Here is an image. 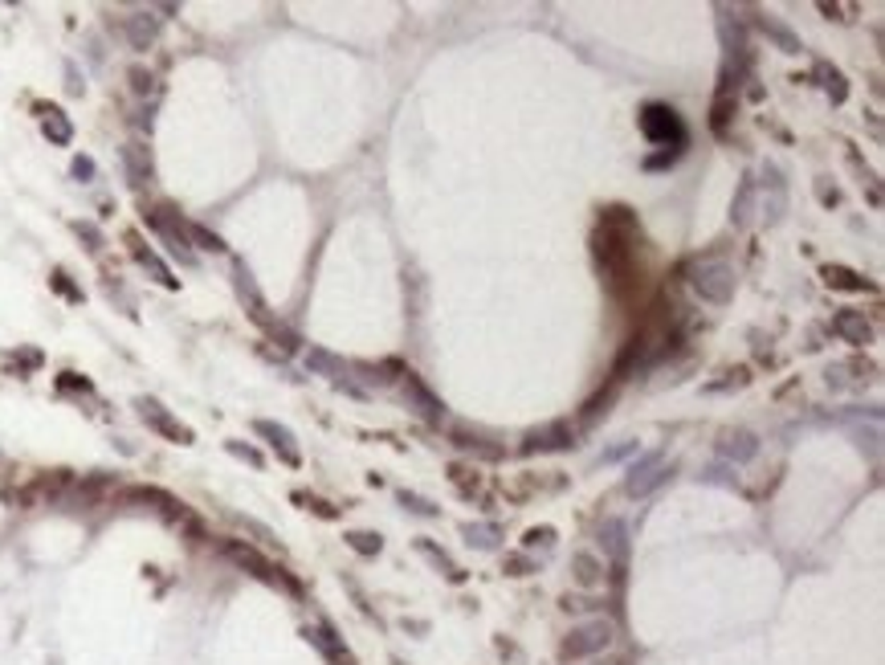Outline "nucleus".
Returning <instances> with one entry per match:
<instances>
[{
    "mask_svg": "<svg viewBox=\"0 0 885 665\" xmlns=\"http://www.w3.org/2000/svg\"><path fill=\"white\" fill-rule=\"evenodd\" d=\"M690 286L702 302H714V307H726L734 294V270L722 258H706L690 266Z\"/></svg>",
    "mask_w": 885,
    "mask_h": 665,
    "instance_id": "nucleus-1",
    "label": "nucleus"
},
{
    "mask_svg": "<svg viewBox=\"0 0 885 665\" xmlns=\"http://www.w3.org/2000/svg\"><path fill=\"white\" fill-rule=\"evenodd\" d=\"M641 131H645V139L657 147H677V152H682V144H685L682 119H677L674 106H665V103H649L645 111H641Z\"/></svg>",
    "mask_w": 885,
    "mask_h": 665,
    "instance_id": "nucleus-2",
    "label": "nucleus"
},
{
    "mask_svg": "<svg viewBox=\"0 0 885 665\" xmlns=\"http://www.w3.org/2000/svg\"><path fill=\"white\" fill-rule=\"evenodd\" d=\"M225 555H229V560L237 563V568H245V571H250V576L266 579V584H278V588H286V592H299V584H294V579H290L286 571L278 568V563H270V560H266L261 551H253L250 543H237V539H233V543H225Z\"/></svg>",
    "mask_w": 885,
    "mask_h": 665,
    "instance_id": "nucleus-3",
    "label": "nucleus"
},
{
    "mask_svg": "<svg viewBox=\"0 0 885 665\" xmlns=\"http://www.w3.org/2000/svg\"><path fill=\"white\" fill-rule=\"evenodd\" d=\"M612 636H616V628H612V620H592V625H579V628H571L568 633V641H563V657H596V653H604L608 645H612Z\"/></svg>",
    "mask_w": 885,
    "mask_h": 665,
    "instance_id": "nucleus-4",
    "label": "nucleus"
},
{
    "mask_svg": "<svg viewBox=\"0 0 885 665\" xmlns=\"http://www.w3.org/2000/svg\"><path fill=\"white\" fill-rule=\"evenodd\" d=\"M674 473V465H665V457L661 454H645L641 462H633L628 465V473H625V490L633 494V498H645V494H653L657 486L665 482Z\"/></svg>",
    "mask_w": 885,
    "mask_h": 665,
    "instance_id": "nucleus-5",
    "label": "nucleus"
},
{
    "mask_svg": "<svg viewBox=\"0 0 885 665\" xmlns=\"http://www.w3.org/2000/svg\"><path fill=\"white\" fill-rule=\"evenodd\" d=\"M147 225H152L155 233H160V242L168 245V250L176 253V258L184 261V266H193L196 253L188 250V237H184V221H180V212L176 209H152L147 212Z\"/></svg>",
    "mask_w": 885,
    "mask_h": 665,
    "instance_id": "nucleus-6",
    "label": "nucleus"
},
{
    "mask_svg": "<svg viewBox=\"0 0 885 665\" xmlns=\"http://www.w3.org/2000/svg\"><path fill=\"white\" fill-rule=\"evenodd\" d=\"M233 286H237V299L245 302V310H250V318L258 323V327L278 323V318L270 315V307H266V299H261V290H258V282H253V274H250L245 261H233Z\"/></svg>",
    "mask_w": 885,
    "mask_h": 665,
    "instance_id": "nucleus-7",
    "label": "nucleus"
},
{
    "mask_svg": "<svg viewBox=\"0 0 885 665\" xmlns=\"http://www.w3.org/2000/svg\"><path fill=\"white\" fill-rule=\"evenodd\" d=\"M135 408H139V416H143V421L152 424L155 433L172 437L176 445H193V429H188V424H180V421H176V416L168 413V408L160 405V400H152V396H139V400H135Z\"/></svg>",
    "mask_w": 885,
    "mask_h": 665,
    "instance_id": "nucleus-8",
    "label": "nucleus"
},
{
    "mask_svg": "<svg viewBox=\"0 0 885 665\" xmlns=\"http://www.w3.org/2000/svg\"><path fill=\"white\" fill-rule=\"evenodd\" d=\"M576 445V429L568 421H551L543 429H530L527 433V454H555V449H571Z\"/></svg>",
    "mask_w": 885,
    "mask_h": 665,
    "instance_id": "nucleus-9",
    "label": "nucleus"
},
{
    "mask_svg": "<svg viewBox=\"0 0 885 665\" xmlns=\"http://www.w3.org/2000/svg\"><path fill=\"white\" fill-rule=\"evenodd\" d=\"M832 335H837L840 343L865 348V343H873V323H869L861 310H837V315H832Z\"/></svg>",
    "mask_w": 885,
    "mask_h": 665,
    "instance_id": "nucleus-10",
    "label": "nucleus"
},
{
    "mask_svg": "<svg viewBox=\"0 0 885 665\" xmlns=\"http://www.w3.org/2000/svg\"><path fill=\"white\" fill-rule=\"evenodd\" d=\"M763 184H767L763 217H767V225H780L783 212H788V184H783V172L775 164H763Z\"/></svg>",
    "mask_w": 885,
    "mask_h": 665,
    "instance_id": "nucleus-11",
    "label": "nucleus"
},
{
    "mask_svg": "<svg viewBox=\"0 0 885 665\" xmlns=\"http://www.w3.org/2000/svg\"><path fill=\"white\" fill-rule=\"evenodd\" d=\"M253 429H258V433L266 437V441H270L274 449H278V457H282V462H286V465H302L299 441H294V433H290L286 424H278V421H258V424H253Z\"/></svg>",
    "mask_w": 885,
    "mask_h": 665,
    "instance_id": "nucleus-12",
    "label": "nucleus"
},
{
    "mask_svg": "<svg viewBox=\"0 0 885 665\" xmlns=\"http://www.w3.org/2000/svg\"><path fill=\"white\" fill-rule=\"evenodd\" d=\"M123 168H127V180L131 188H147L155 180V164H152V152L143 144H127L123 147Z\"/></svg>",
    "mask_w": 885,
    "mask_h": 665,
    "instance_id": "nucleus-13",
    "label": "nucleus"
},
{
    "mask_svg": "<svg viewBox=\"0 0 885 665\" xmlns=\"http://www.w3.org/2000/svg\"><path fill=\"white\" fill-rule=\"evenodd\" d=\"M127 245H131V258H135L139 266H143V270L152 274L155 282H160V286H168V290H176V286H180V282L172 278V270H168L164 261L155 258V250H147V245H143V237H139V233H127Z\"/></svg>",
    "mask_w": 885,
    "mask_h": 665,
    "instance_id": "nucleus-14",
    "label": "nucleus"
},
{
    "mask_svg": "<svg viewBox=\"0 0 885 665\" xmlns=\"http://www.w3.org/2000/svg\"><path fill=\"white\" fill-rule=\"evenodd\" d=\"M37 115H41V135H45L53 147H70V139H74V123H70V115H61L58 106H49V103L37 106Z\"/></svg>",
    "mask_w": 885,
    "mask_h": 665,
    "instance_id": "nucleus-15",
    "label": "nucleus"
},
{
    "mask_svg": "<svg viewBox=\"0 0 885 665\" xmlns=\"http://www.w3.org/2000/svg\"><path fill=\"white\" fill-rule=\"evenodd\" d=\"M718 449H722V457L731 465H742V462H750V457L759 454V437L750 433V429H734V433H726L718 441Z\"/></svg>",
    "mask_w": 885,
    "mask_h": 665,
    "instance_id": "nucleus-16",
    "label": "nucleus"
},
{
    "mask_svg": "<svg viewBox=\"0 0 885 665\" xmlns=\"http://www.w3.org/2000/svg\"><path fill=\"white\" fill-rule=\"evenodd\" d=\"M405 396H408V400H413V405H416V413H421V416H429V421H441V416H445V405H441V400H437L433 392H429V388L421 384V376H413V372H408V376H405Z\"/></svg>",
    "mask_w": 885,
    "mask_h": 665,
    "instance_id": "nucleus-17",
    "label": "nucleus"
},
{
    "mask_svg": "<svg viewBox=\"0 0 885 665\" xmlns=\"http://www.w3.org/2000/svg\"><path fill=\"white\" fill-rule=\"evenodd\" d=\"M155 37H160V17H152V12H131L127 17V41H131V49H152Z\"/></svg>",
    "mask_w": 885,
    "mask_h": 665,
    "instance_id": "nucleus-18",
    "label": "nucleus"
},
{
    "mask_svg": "<svg viewBox=\"0 0 885 665\" xmlns=\"http://www.w3.org/2000/svg\"><path fill=\"white\" fill-rule=\"evenodd\" d=\"M416 555H424V560L433 563V568L441 571L445 579H453V584H462V579H465V571L457 568V563H453V555H449L445 547H437L433 539H416Z\"/></svg>",
    "mask_w": 885,
    "mask_h": 665,
    "instance_id": "nucleus-19",
    "label": "nucleus"
},
{
    "mask_svg": "<svg viewBox=\"0 0 885 665\" xmlns=\"http://www.w3.org/2000/svg\"><path fill=\"white\" fill-rule=\"evenodd\" d=\"M571 576H576L579 588H600V584H604V563H600L592 551H576V555H571Z\"/></svg>",
    "mask_w": 885,
    "mask_h": 665,
    "instance_id": "nucleus-20",
    "label": "nucleus"
},
{
    "mask_svg": "<svg viewBox=\"0 0 885 665\" xmlns=\"http://www.w3.org/2000/svg\"><path fill=\"white\" fill-rule=\"evenodd\" d=\"M600 547H604L616 563H625L628 560V527H625V522L608 519L604 527H600Z\"/></svg>",
    "mask_w": 885,
    "mask_h": 665,
    "instance_id": "nucleus-21",
    "label": "nucleus"
},
{
    "mask_svg": "<svg viewBox=\"0 0 885 665\" xmlns=\"http://www.w3.org/2000/svg\"><path fill=\"white\" fill-rule=\"evenodd\" d=\"M750 212H755V180H750V176H742V180H739V193H734V201H731V221H734V229H747V225H750Z\"/></svg>",
    "mask_w": 885,
    "mask_h": 665,
    "instance_id": "nucleus-22",
    "label": "nucleus"
},
{
    "mask_svg": "<svg viewBox=\"0 0 885 665\" xmlns=\"http://www.w3.org/2000/svg\"><path fill=\"white\" fill-rule=\"evenodd\" d=\"M759 29L767 33L771 41H775V49H780V53H799V49H804V45H799L796 33H791L788 25H783V21L771 17V12H763V17H759Z\"/></svg>",
    "mask_w": 885,
    "mask_h": 665,
    "instance_id": "nucleus-23",
    "label": "nucleus"
},
{
    "mask_svg": "<svg viewBox=\"0 0 885 665\" xmlns=\"http://www.w3.org/2000/svg\"><path fill=\"white\" fill-rule=\"evenodd\" d=\"M462 535H465V543H470V547H478V551H494L502 543V527H498V522H465Z\"/></svg>",
    "mask_w": 885,
    "mask_h": 665,
    "instance_id": "nucleus-24",
    "label": "nucleus"
},
{
    "mask_svg": "<svg viewBox=\"0 0 885 665\" xmlns=\"http://www.w3.org/2000/svg\"><path fill=\"white\" fill-rule=\"evenodd\" d=\"M820 278H824V286H832V290H869V278H861V274L848 270V266H824Z\"/></svg>",
    "mask_w": 885,
    "mask_h": 665,
    "instance_id": "nucleus-25",
    "label": "nucleus"
},
{
    "mask_svg": "<svg viewBox=\"0 0 885 665\" xmlns=\"http://www.w3.org/2000/svg\"><path fill=\"white\" fill-rule=\"evenodd\" d=\"M307 367H310V372H318V376H331V380H339L347 372L343 359L331 356V351H323V348H310L307 351Z\"/></svg>",
    "mask_w": 885,
    "mask_h": 665,
    "instance_id": "nucleus-26",
    "label": "nucleus"
},
{
    "mask_svg": "<svg viewBox=\"0 0 885 665\" xmlns=\"http://www.w3.org/2000/svg\"><path fill=\"white\" fill-rule=\"evenodd\" d=\"M453 445H457V449H465V454L490 457V462H494V457H502V449H498V445H486L478 433H470V429H453Z\"/></svg>",
    "mask_w": 885,
    "mask_h": 665,
    "instance_id": "nucleus-27",
    "label": "nucleus"
},
{
    "mask_svg": "<svg viewBox=\"0 0 885 665\" xmlns=\"http://www.w3.org/2000/svg\"><path fill=\"white\" fill-rule=\"evenodd\" d=\"M347 547L356 551V555H380V551H384V539H380L375 530H347Z\"/></svg>",
    "mask_w": 885,
    "mask_h": 665,
    "instance_id": "nucleus-28",
    "label": "nucleus"
},
{
    "mask_svg": "<svg viewBox=\"0 0 885 665\" xmlns=\"http://www.w3.org/2000/svg\"><path fill=\"white\" fill-rule=\"evenodd\" d=\"M184 237H188V245H201V250H209V253H225V242L212 229H204V225L184 221Z\"/></svg>",
    "mask_w": 885,
    "mask_h": 665,
    "instance_id": "nucleus-29",
    "label": "nucleus"
},
{
    "mask_svg": "<svg viewBox=\"0 0 885 665\" xmlns=\"http://www.w3.org/2000/svg\"><path fill=\"white\" fill-rule=\"evenodd\" d=\"M307 641L310 645H318L327 657H339L343 653V645L335 641V633H331V625H315V628H307Z\"/></svg>",
    "mask_w": 885,
    "mask_h": 665,
    "instance_id": "nucleus-30",
    "label": "nucleus"
},
{
    "mask_svg": "<svg viewBox=\"0 0 885 665\" xmlns=\"http://www.w3.org/2000/svg\"><path fill=\"white\" fill-rule=\"evenodd\" d=\"M820 78H824V86H828V98H832V103H845V98H848L845 74H840V70H832V66H820Z\"/></svg>",
    "mask_w": 885,
    "mask_h": 665,
    "instance_id": "nucleus-31",
    "label": "nucleus"
},
{
    "mask_svg": "<svg viewBox=\"0 0 885 665\" xmlns=\"http://www.w3.org/2000/svg\"><path fill=\"white\" fill-rule=\"evenodd\" d=\"M396 498H400V506H405V511L421 514V519H433V514H437V506H433V502H429V498H421V494L400 490V494H396Z\"/></svg>",
    "mask_w": 885,
    "mask_h": 665,
    "instance_id": "nucleus-32",
    "label": "nucleus"
},
{
    "mask_svg": "<svg viewBox=\"0 0 885 665\" xmlns=\"http://www.w3.org/2000/svg\"><path fill=\"white\" fill-rule=\"evenodd\" d=\"M747 367H739V372H726V380H718V384H706V392H726V388H742L747 384Z\"/></svg>",
    "mask_w": 885,
    "mask_h": 665,
    "instance_id": "nucleus-33",
    "label": "nucleus"
},
{
    "mask_svg": "<svg viewBox=\"0 0 885 665\" xmlns=\"http://www.w3.org/2000/svg\"><path fill=\"white\" fill-rule=\"evenodd\" d=\"M530 571H539L530 555H506V576H530Z\"/></svg>",
    "mask_w": 885,
    "mask_h": 665,
    "instance_id": "nucleus-34",
    "label": "nucleus"
},
{
    "mask_svg": "<svg viewBox=\"0 0 885 665\" xmlns=\"http://www.w3.org/2000/svg\"><path fill=\"white\" fill-rule=\"evenodd\" d=\"M225 449H229L233 457H241V462L261 465V454H258V449H253V445H245V441H229V445H225Z\"/></svg>",
    "mask_w": 885,
    "mask_h": 665,
    "instance_id": "nucleus-35",
    "label": "nucleus"
},
{
    "mask_svg": "<svg viewBox=\"0 0 885 665\" xmlns=\"http://www.w3.org/2000/svg\"><path fill=\"white\" fill-rule=\"evenodd\" d=\"M539 543L543 547H551V543H555V527H530L527 530V547H539Z\"/></svg>",
    "mask_w": 885,
    "mask_h": 665,
    "instance_id": "nucleus-36",
    "label": "nucleus"
},
{
    "mask_svg": "<svg viewBox=\"0 0 885 665\" xmlns=\"http://www.w3.org/2000/svg\"><path fill=\"white\" fill-rule=\"evenodd\" d=\"M131 90H135V94H152V90H155V78L147 74V70H131Z\"/></svg>",
    "mask_w": 885,
    "mask_h": 665,
    "instance_id": "nucleus-37",
    "label": "nucleus"
},
{
    "mask_svg": "<svg viewBox=\"0 0 885 665\" xmlns=\"http://www.w3.org/2000/svg\"><path fill=\"white\" fill-rule=\"evenodd\" d=\"M74 233H78V237H82V242L90 245V250H98V245H102V233H98L94 225H86V221H78V225H74Z\"/></svg>",
    "mask_w": 885,
    "mask_h": 665,
    "instance_id": "nucleus-38",
    "label": "nucleus"
},
{
    "mask_svg": "<svg viewBox=\"0 0 885 665\" xmlns=\"http://www.w3.org/2000/svg\"><path fill=\"white\" fill-rule=\"evenodd\" d=\"M53 286H58V290H61V294H66V299H74V302H82V290H78V286H74V282H70V278H66V270H58V274H53Z\"/></svg>",
    "mask_w": 885,
    "mask_h": 665,
    "instance_id": "nucleus-39",
    "label": "nucleus"
},
{
    "mask_svg": "<svg viewBox=\"0 0 885 665\" xmlns=\"http://www.w3.org/2000/svg\"><path fill=\"white\" fill-rule=\"evenodd\" d=\"M677 155H682V152H677V147H665L661 155H649V160H645V168H649V172H653V168H669V164H674V160H677Z\"/></svg>",
    "mask_w": 885,
    "mask_h": 665,
    "instance_id": "nucleus-40",
    "label": "nucleus"
},
{
    "mask_svg": "<svg viewBox=\"0 0 885 665\" xmlns=\"http://www.w3.org/2000/svg\"><path fill=\"white\" fill-rule=\"evenodd\" d=\"M702 478H706V482H722V486H734V478H731V470H726V465H710V470H706Z\"/></svg>",
    "mask_w": 885,
    "mask_h": 665,
    "instance_id": "nucleus-41",
    "label": "nucleus"
},
{
    "mask_svg": "<svg viewBox=\"0 0 885 665\" xmlns=\"http://www.w3.org/2000/svg\"><path fill=\"white\" fill-rule=\"evenodd\" d=\"M74 176L78 180H90L94 176V160L90 155H74Z\"/></svg>",
    "mask_w": 885,
    "mask_h": 665,
    "instance_id": "nucleus-42",
    "label": "nucleus"
},
{
    "mask_svg": "<svg viewBox=\"0 0 885 665\" xmlns=\"http://www.w3.org/2000/svg\"><path fill=\"white\" fill-rule=\"evenodd\" d=\"M633 449H636V441H625V445H616V449H604V457H600V462H620V457L633 454Z\"/></svg>",
    "mask_w": 885,
    "mask_h": 665,
    "instance_id": "nucleus-43",
    "label": "nucleus"
},
{
    "mask_svg": "<svg viewBox=\"0 0 885 665\" xmlns=\"http://www.w3.org/2000/svg\"><path fill=\"white\" fill-rule=\"evenodd\" d=\"M816 196L824 204H840V193H837V188H828V180H816Z\"/></svg>",
    "mask_w": 885,
    "mask_h": 665,
    "instance_id": "nucleus-44",
    "label": "nucleus"
},
{
    "mask_svg": "<svg viewBox=\"0 0 885 665\" xmlns=\"http://www.w3.org/2000/svg\"><path fill=\"white\" fill-rule=\"evenodd\" d=\"M66 78H70V82H66V86H70V94H82V78H78V70H74V66H66Z\"/></svg>",
    "mask_w": 885,
    "mask_h": 665,
    "instance_id": "nucleus-45",
    "label": "nucleus"
}]
</instances>
